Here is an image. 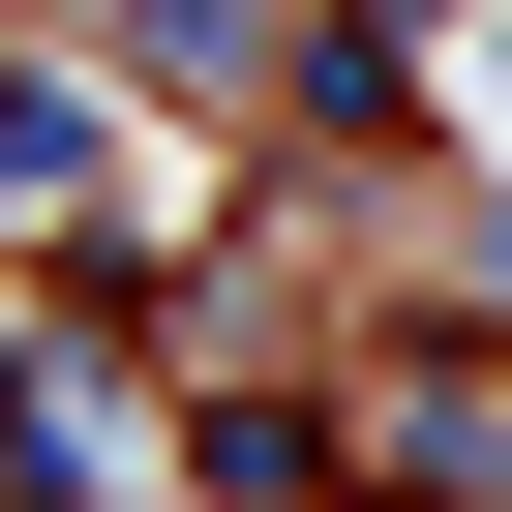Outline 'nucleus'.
<instances>
[{"label":"nucleus","instance_id":"f257e3e1","mask_svg":"<svg viewBox=\"0 0 512 512\" xmlns=\"http://www.w3.org/2000/svg\"><path fill=\"white\" fill-rule=\"evenodd\" d=\"M482 121H512V31H482Z\"/></svg>","mask_w":512,"mask_h":512}]
</instances>
